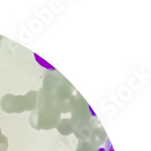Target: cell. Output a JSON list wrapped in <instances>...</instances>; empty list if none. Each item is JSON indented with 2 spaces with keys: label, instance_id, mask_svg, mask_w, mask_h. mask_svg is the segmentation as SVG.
Segmentation results:
<instances>
[{
  "label": "cell",
  "instance_id": "6da1fadb",
  "mask_svg": "<svg viewBox=\"0 0 151 151\" xmlns=\"http://www.w3.org/2000/svg\"><path fill=\"white\" fill-rule=\"evenodd\" d=\"M34 56H35V58L37 60V62L41 64V65H43V66H45V67H46L47 69H51V70H53V68L51 66V65H49L47 63H45V60H43V59H41L37 54H35V53H34Z\"/></svg>",
  "mask_w": 151,
  "mask_h": 151
},
{
  "label": "cell",
  "instance_id": "7a4b0ae2",
  "mask_svg": "<svg viewBox=\"0 0 151 151\" xmlns=\"http://www.w3.org/2000/svg\"><path fill=\"white\" fill-rule=\"evenodd\" d=\"M97 151H114V150H113V148H112V146H111V142H109V140L107 139L105 147H101V148H99Z\"/></svg>",
  "mask_w": 151,
  "mask_h": 151
}]
</instances>
